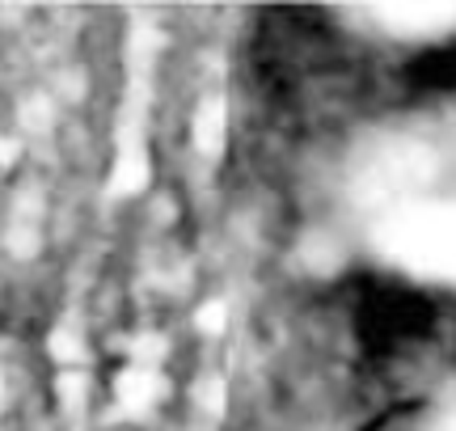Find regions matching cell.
I'll use <instances>...</instances> for the list:
<instances>
[{
  "label": "cell",
  "mask_w": 456,
  "mask_h": 431,
  "mask_svg": "<svg viewBox=\"0 0 456 431\" xmlns=\"http://www.w3.org/2000/svg\"><path fill=\"white\" fill-rule=\"evenodd\" d=\"M431 118H436V127H440V135H444V149H448V157H452V166H456V102Z\"/></svg>",
  "instance_id": "cell-7"
},
{
  "label": "cell",
  "mask_w": 456,
  "mask_h": 431,
  "mask_svg": "<svg viewBox=\"0 0 456 431\" xmlns=\"http://www.w3.org/2000/svg\"><path fill=\"white\" fill-rule=\"evenodd\" d=\"M431 431H456V385L448 389V398L440 402V411H436V423Z\"/></svg>",
  "instance_id": "cell-8"
},
{
  "label": "cell",
  "mask_w": 456,
  "mask_h": 431,
  "mask_svg": "<svg viewBox=\"0 0 456 431\" xmlns=\"http://www.w3.org/2000/svg\"><path fill=\"white\" fill-rule=\"evenodd\" d=\"M191 140H195V149L208 152V157H216V152L224 149V140H228V106L220 98H203V106H199L195 118H191Z\"/></svg>",
  "instance_id": "cell-5"
},
{
  "label": "cell",
  "mask_w": 456,
  "mask_h": 431,
  "mask_svg": "<svg viewBox=\"0 0 456 431\" xmlns=\"http://www.w3.org/2000/svg\"><path fill=\"white\" fill-rule=\"evenodd\" d=\"M4 398H9V385H4V368H0V411H4Z\"/></svg>",
  "instance_id": "cell-9"
},
{
  "label": "cell",
  "mask_w": 456,
  "mask_h": 431,
  "mask_svg": "<svg viewBox=\"0 0 456 431\" xmlns=\"http://www.w3.org/2000/svg\"><path fill=\"white\" fill-rule=\"evenodd\" d=\"M368 17L402 38H427V34L436 38L456 30V4H397V9H372Z\"/></svg>",
  "instance_id": "cell-3"
},
{
  "label": "cell",
  "mask_w": 456,
  "mask_h": 431,
  "mask_svg": "<svg viewBox=\"0 0 456 431\" xmlns=\"http://www.w3.org/2000/svg\"><path fill=\"white\" fill-rule=\"evenodd\" d=\"M114 398H118V406L131 411V415L157 406V402L165 398L161 364H152V360H127V368H123L118 381H114Z\"/></svg>",
  "instance_id": "cell-4"
},
{
  "label": "cell",
  "mask_w": 456,
  "mask_h": 431,
  "mask_svg": "<svg viewBox=\"0 0 456 431\" xmlns=\"http://www.w3.org/2000/svg\"><path fill=\"white\" fill-rule=\"evenodd\" d=\"M195 326L203 334H220L228 326V305H220V300H208L203 309L195 313Z\"/></svg>",
  "instance_id": "cell-6"
},
{
  "label": "cell",
  "mask_w": 456,
  "mask_h": 431,
  "mask_svg": "<svg viewBox=\"0 0 456 431\" xmlns=\"http://www.w3.org/2000/svg\"><path fill=\"white\" fill-rule=\"evenodd\" d=\"M456 178V166L436 118L397 123L368 135L346 166V195L372 216L397 212L406 203L444 195V186Z\"/></svg>",
  "instance_id": "cell-1"
},
{
  "label": "cell",
  "mask_w": 456,
  "mask_h": 431,
  "mask_svg": "<svg viewBox=\"0 0 456 431\" xmlns=\"http://www.w3.org/2000/svg\"><path fill=\"white\" fill-rule=\"evenodd\" d=\"M372 246L389 266L431 283H456V195L406 203L372 220Z\"/></svg>",
  "instance_id": "cell-2"
}]
</instances>
